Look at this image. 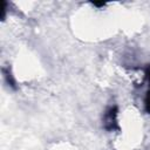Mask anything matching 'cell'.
<instances>
[{"label": "cell", "instance_id": "cell-1", "mask_svg": "<svg viewBox=\"0 0 150 150\" xmlns=\"http://www.w3.org/2000/svg\"><path fill=\"white\" fill-rule=\"evenodd\" d=\"M117 116H118V108L116 105H112L105 110L103 115V127L105 130L114 131L120 129Z\"/></svg>", "mask_w": 150, "mask_h": 150}, {"label": "cell", "instance_id": "cell-5", "mask_svg": "<svg viewBox=\"0 0 150 150\" xmlns=\"http://www.w3.org/2000/svg\"><path fill=\"white\" fill-rule=\"evenodd\" d=\"M93 5L96 6V7H103L105 4H104V2H93Z\"/></svg>", "mask_w": 150, "mask_h": 150}, {"label": "cell", "instance_id": "cell-4", "mask_svg": "<svg viewBox=\"0 0 150 150\" xmlns=\"http://www.w3.org/2000/svg\"><path fill=\"white\" fill-rule=\"evenodd\" d=\"M144 74H145V79H146V81H148V83H149V86H150V64L145 68Z\"/></svg>", "mask_w": 150, "mask_h": 150}, {"label": "cell", "instance_id": "cell-3", "mask_svg": "<svg viewBox=\"0 0 150 150\" xmlns=\"http://www.w3.org/2000/svg\"><path fill=\"white\" fill-rule=\"evenodd\" d=\"M144 109L148 114H150V90L146 91L145 97H144Z\"/></svg>", "mask_w": 150, "mask_h": 150}, {"label": "cell", "instance_id": "cell-2", "mask_svg": "<svg viewBox=\"0 0 150 150\" xmlns=\"http://www.w3.org/2000/svg\"><path fill=\"white\" fill-rule=\"evenodd\" d=\"M2 74H4V77H5V81H6L7 86L11 87L12 89H16L18 88L16 87V81H15L11 69L9 68H2Z\"/></svg>", "mask_w": 150, "mask_h": 150}]
</instances>
